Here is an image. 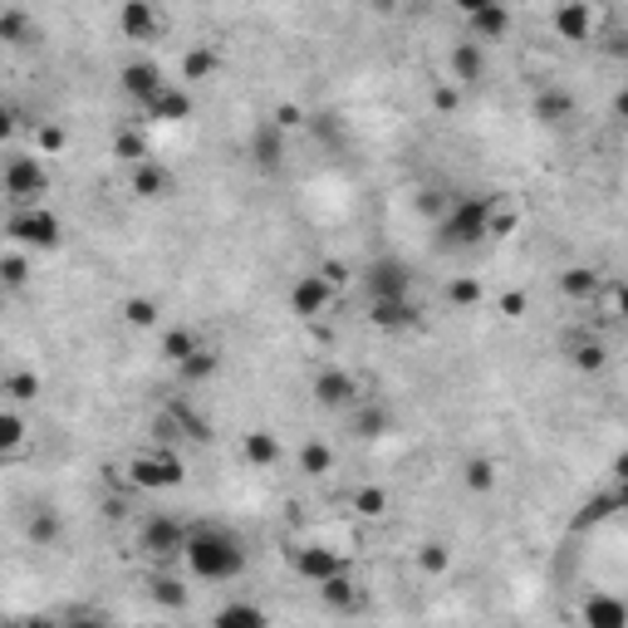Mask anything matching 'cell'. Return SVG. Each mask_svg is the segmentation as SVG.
Segmentation results:
<instances>
[{"label":"cell","instance_id":"cell-1","mask_svg":"<svg viewBox=\"0 0 628 628\" xmlns=\"http://www.w3.org/2000/svg\"><path fill=\"white\" fill-rule=\"evenodd\" d=\"M182 565H187L191 580H207V584L241 580V574H246V540H241L231 525L201 521V525H191Z\"/></svg>","mask_w":628,"mask_h":628},{"label":"cell","instance_id":"cell-2","mask_svg":"<svg viewBox=\"0 0 628 628\" xmlns=\"http://www.w3.org/2000/svg\"><path fill=\"white\" fill-rule=\"evenodd\" d=\"M0 191H5L10 211H20V207H45V197H49V167H45V158L10 148V153H5V167H0Z\"/></svg>","mask_w":628,"mask_h":628},{"label":"cell","instance_id":"cell-3","mask_svg":"<svg viewBox=\"0 0 628 628\" xmlns=\"http://www.w3.org/2000/svg\"><path fill=\"white\" fill-rule=\"evenodd\" d=\"M124 481L133 486V491H172V486L187 481V467H182V457L172 447H138L124 457Z\"/></svg>","mask_w":628,"mask_h":628},{"label":"cell","instance_id":"cell-4","mask_svg":"<svg viewBox=\"0 0 628 628\" xmlns=\"http://www.w3.org/2000/svg\"><path fill=\"white\" fill-rule=\"evenodd\" d=\"M438 251L442 256H462V251L486 241V197H457L452 211L438 221Z\"/></svg>","mask_w":628,"mask_h":628},{"label":"cell","instance_id":"cell-5","mask_svg":"<svg viewBox=\"0 0 628 628\" xmlns=\"http://www.w3.org/2000/svg\"><path fill=\"white\" fill-rule=\"evenodd\" d=\"M5 236H10V246H20V251H55L59 241H65V221L49 207H20L5 217Z\"/></svg>","mask_w":628,"mask_h":628},{"label":"cell","instance_id":"cell-6","mask_svg":"<svg viewBox=\"0 0 628 628\" xmlns=\"http://www.w3.org/2000/svg\"><path fill=\"white\" fill-rule=\"evenodd\" d=\"M187 535H191V525H182L177 515H167V511H153L138 525V550H143L158 570V565H172L187 555Z\"/></svg>","mask_w":628,"mask_h":628},{"label":"cell","instance_id":"cell-7","mask_svg":"<svg viewBox=\"0 0 628 628\" xmlns=\"http://www.w3.org/2000/svg\"><path fill=\"white\" fill-rule=\"evenodd\" d=\"M359 286L369 300H408L412 295V266L403 256H379L359 270Z\"/></svg>","mask_w":628,"mask_h":628},{"label":"cell","instance_id":"cell-8","mask_svg":"<svg viewBox=\"0 0 628 628\" xmlns=\"http://www.w3.org/2000/svg\"><path fill=\"white\" fill-rule=\"evenodd\" d=\"M290 570L319 590V584H329L334 574L353 570V565H349V555L334 550V545H290Z\"/></svg>","mask_w":628,"mask_h":628},{"label":"cell","instance_id":"cell-9","mask_svg":"<svg viewBox=\"0 0 628 628\" xmlns=\"http://www.w3.org/2000/svg\"><path fill=\"white\" fill-rule=\"evenodd\" d=\"M462 20H467V39H476V45H496L515 30L511 5H501V0H467Z\"/></svg>","mask_w":628,"mask_h":628},{"label":"cell","instance_id":"cell-10","mask_svg":"<svg viewBox=\"0 0 628 628\" xmlns=\"http://www.w3.org/2000/svg\"><path fill=\"white\" fill-rule=\"evenodd\" d=\"M550 30L570 45H584V39H600L604 30V15L590 5V0H565V5L550 10Z\"/></svg>","mask_w":628,"mask_h":628},{"label":"cell","instance_id":"cell-11","mask_svg":"<svg viewBox=\"0 0 628 628\" xmlns=\"http://www.w3.org/2000/svg\"><path fill=\"white\" fill-rule=\"evenodd\" d=\"M310 393H314V403H319V408H329V412H349L353 403L363 398L359 379H353L349 369H319L310 379Z\"/></svg>","mask_w":628,"mask_h":628},{"label":"cell","instance_id":"cell-12","mask_svg":"<svg viewBox=\"0 0 628 628\" xmlns=\"http://www.w3.org/2000/svg\"><path fill=\"white\" fill-rule=\"evenodd\" d=\"M334 300H339V290H334L319 270H305V276H295V286H290V314H295V319H319V314H329Z\"/></svg>","mask_w":628,"mask_h":628},{"label":"cell","instance_id":"cell-13","mask_svg":"<svg viewBox=\"0 0 628 628\" xmlns=\"http://www.w3.org/2000/svg\"><path fill=\"white\" fill-rule=\"evenodd\" d=\"M574 624L580 628H628V600H619L614 590H590L580 600Z\"/></svg>","mask_w":628,"mask_h":628},{"label":"cell","instance_id":"cell-14","mask_svg":"<svg viewBox=\"0 0 628 628\" xmlns=\"http://www.w3.org/2000/svg\"><path fill=\"white\" fill-rule=\"evenodd\" d=\"M286 138H290V133H286V128H276L270 118H260V124L251 128L246 158L256 162V172H266V177H270V172L286 167Z\"/></svg>","mask_w":628,"mask_h":628},{"label":"cell","instance_id":"cell-15","mask_svg":"<svg viewBox=\"0 0 628 628\" xmlns=\"http://www.w3.org/2000/svg\"><path fill=\"white\" fill-rule=\"evenodd\" d=\"M167 84H172V79H162V69L153 65V59H133V65L118 69V89H124V94L133 98L138 108L153 104V98H158Z\"/></svg>","mask_w":628,"mask_h":628},{"label":"cell","instance_id":"cell-16","mask_svg":"<svg viewBox=\"0 0 628 628\" xmlns=\"http://www.w3.org/2000/svg\"><path fill=\"white\" fill-rule=\"evenodd\" d=\"M114 25L124 39H158L167 30V15L158 5H148V0H128V5H118Z\"/></svg>","mask_w":628,"mask_h":628},{"label":"cell","instance_id":"cell-17","mask_svg":"<svg viewBox=\"0 0 628 628\" xmlns=\"http://www.w3.org/2000/svg\"><path fill=\"white\" fill-rule=\"evenodd\" d=\"M349 432L359 442H379V438H388L393 432V408L383 398H359L349 408Z\"/></svg>","mask_w":628,"mask_h":628},{"label":"cell","instance_id":"cell-18","mask_svg":"<svg viewBox=\"0 0 628 628\" xmlns=\"http://www.w3.org/2000/svg\"><path fill=\"white\" fill-rule=\"evenodd\" d=\"M241 462L251 472H276L286 462V447H280V438L270 428H246L241 432Z\"/></svg>","mask_w":628,"mask_h":628},{"label":"cell","instance_id":"cell-19","mask_svg":"<svg viewBox=\"0 0 628 628\" xmlns=\"http://www.w3.org/2000/svg\"><path fill=\"white\" fill-rule=\"evenodd\" d=\"M565 359H570L574 373H604L609 369V344L590 329H574L570 339H565Z\"/></svg>","mask_w":628,"mask_h":628},{"label":"cell","instance_id":"cell-20","mask_svg":"<svg viewBox=\"0 0 628 628\" xmlns=\"http://www.w3.org/2000/svg\"><path fill=\"white\" fill-rule=\"evenodd\" d=\"M525 211L515 197H505V191H486V241H511L515 231H521Z\"/></svg>","mask_w":628,"mask_h":628},{"label":"cell","instance_id":"cell-21","mask_svg":"<svg viewBox=\"0 0 628 628\" xmlns=\"http://www.w3.org/2000/svg\"><path fill=\"white\" fill-rule=\"evenodd\" d=\"M128 187H133V197H143V201H167L172 191H177V177H172L167 162L148 158V162H138V167H133Z\"/></svg>","mask_w":628,"mask_h":628},{"label":"cell","instance_id":"cell-22","mask_svg":"<svg viewBox=\"0 0 628 628\" xmlns=\"http://www.w3.org/2000/svg\"><path fill=\"white\" fill-rule=\"evenodd\" d=\"M418 319H422V305L412 295L408 300H369V324L373 329H383V334H403Z\"/></svg>","mask_w":628,"mask_h":628},{"label":"cell","instance_id":"cell-23","mask_svg":"<svg viewBox=\"0 0 628 628\" xmlns=\"http://www.w3.org/2000/svg\"><path fill=\"white\" fill-rule=\"evenodd\" d=\"M447 69H452V84L457 89H472L486 79V45H476V39H457V45L447 49Z\"/></svg>","mask_w":628,"mask_h":628},{"label":"cell","instance_id":"cell-24","mask_svg":"<svg viewBox=\"0 0 628 628\" xmlns=\"http://www.w3.org/2000/svg\"><path fill=\"white\" fill-rule=\"evenodd\" d=\"M319 600H324V609H334V614H359L363 609V580L353 570H344V574H334L329 584H319Z\"/></svg>","mask_w":628,"mask_h":628},{"label":"cell","instance_id":"cell-25","mask_svg":"<svg viewBox=\"0 0 628 628\" xmlns=\"http://www.w3.org/2000/svg\"><path fill=\"white\" fill-rule=\"evenodd\" d=\"M148 600L158 604V609H187L191 604V590H187V580H182V574H172L167 565H158L153 574H148Z\"/></svg>","mask_w":628,"mask_h":628},{"label":"cell","instance_id":"cell-26","mask_svg":"<svg viewBox=\"0 0 628 628\" xmlns=\"http://www.w3.org/2000/svg\"><path fill=\"white\" fill-rule=\"evenodd\" d=\"M560 295L574 305H594L604 295V276L594 266H565L560 270Z\"/></svg>","mask_w":628,"mask_h":628},{"label":"cell","instance_id":"cell-27","mask_svg":"<svg viewBox=\"0 0 628 628\" xmlns=\"http://www.w3.org/2000/svg\"><path fill=\"white\" fill-rule=\"evenodd\" d=\"M30 447V422L20 408H0V462H15L25 457Z\"/></svg>","mask_w":628,"mask_h":628},{"label":"cell","instance_id":"cell-28","mask_svg":"<svg viewBox=\"0 0 628 628\" xmlns=\"http://www.w3.org/2000/svg\"><path fill=\"white\" fill-rule=\"evenodd\" d=\"M143 118H158V124H187L191 118V94L182 84H167L153 104L143 108Z\"/></svg>","mask_w":628,"mask_h":628},{"label":"cell","instance_id":"cell-29","mask_svg":"<svg viewBox=\"0 0 628 628\" xmlns=\"http://www.w3.org/2000/svg\"><path fill=\"white\" fill-rule=\"evenodd\" d=\"M197 349H201V334L191 329V324H172V329H162V339H158V353L172 363V369H182Z\"/></svg>","mask_w":628,"mask_h":628},{"label":"cell","instance_id":"cell-30","mask_svg":"<svg viewBox=\"0 0 628 628\" xmlns=\"http://www.w3.org/2000/svg\"><path fill=\"white\" fill-rule=\"evenodd\" d=\"M211 628H270V614L256 600H231L211 614Z\"/></svg>","mask_w":628,"mask_h":628},{"label":"cell","instance_id":"cell-31","mask_svg":"<svg viewBox=\"0 0 628 628\" xmlns=\"http://www.w3.org/2000/svg\"><path fill=\"white\" fill-rule=\"evenodd\" d=\"M349 511L363 515V521H383V515L393 511V491H388V486H373V481L353 486V491H349Z\"/></svg>","mask_w":628,"mask_h":628},{"label":"cell","instance_id":"cell-32","mask_svg":"<svg viewBox=\"0 0 628 628\" xmlns=\"http://www.w3.org/2000/svg\"><path fill=\"white\" fill-rule=\"evenodd\" d=\"M535 118H540V124H570L574 118V94L570 89H560V84L540 89V94H535Z\"/></svg>","mask_w":628,"mask_h":628},{"label":"cell","instance_id":"cell-33","mask_svg":"<svg viewBox=\"0 0 628 628\" xmlns=\"http://www.w3.org/2000/svg\"><path fill=\"white\" fill-rule=\"evenodd\" d=\"M0 393H5V408H30L39 398V373L35 369H10L0 379Z\"/></svg>","mask_w":628,"mask_h":628},{"label":"cell","instance_id":"cell-34","mask_svg":"<svg viewBox=\"0 0 628 628\" xmlns=\"http://www.w3.org/2000/svg\"><path fill=\"white\" fill-rule=\"evenodd\" d=\"M118 319H124L128 329H158L162 305L153 295H124V300H118Z\"/></svg>","mask_w":628,"mask_h":628},{"label":"cell","instance_id":"cell-35","mask_svg":"<svg viewBox=\"0 0 628 628\" xmlns=\"http://www.w3.org/2000/svg\"><path fill=\"white\" fill-rule=\"evenodd\" d=\"M25 535L39 550H49V545H59V535H65V521H59L55 505H35V515L25 521Z\"/></svg>","mask_w":628,"mask_h":628},{"label":"cell","instance_id":"cell-36","mask_svg":"<svg viewBox=\"0 0 628 628\" xmlns=\"http://www.w3.org/2000/svg\"><path fill=\"white\" fill-rule=\"evenodd\" d=\"M114 158H124L128 167H138V162H148L153 153H148V133L133 124H118L114 128Z\"/></svg>","mask_w":628,"mask_h":628},{"label":"cell","instance_id":"cell-37","mask_svg":"<svg viewBox=\"0 0 628 628\" xmlns=\"http://www.w3.org/2000/svg\"><path fill=\"white\" fill-rule=\"evenodd\" d=\"M0 39L5 45H30L35 39V20L25 5H0Z\"/></svg>","mask_w":628,"mask_h":628},{"label":"cell","instance_id":"cell-38","mask_svg":"<svg viewBox=\"0 0 628 628\" xmlns=\"http://www.w3.org/2000/svg\"><path fill=\"white\" fill-rule=\"evenodd\" d=\"M496 481H501V472H496L491 457H467L462 462V486H467V491L486 496V491H496Z\"/></svg>","mask_w":628,"mask_h":628},{"label":"cell","instance_id":"cell-39","mask_svg":"<svg viewBox=\"0 0 628 628\" xmlns=\"http://www.w3.org/2000/svg\"><path fill=\"white\" fill-rule=\"evenodd\" d=\"M452 570V545L447 540H422L418 545V574H428V580H438V574Z\"/></svg>","mask_w":628,"mask_h":628},{"label":"cell","instance_id":"cell-40","mask_svg":"<svg viewBox=\"0 0 628 628\" xmlns=\"http://www.w3.org/2000/svg\"><path fill=\"white\" fill-rule=\"evenodd\" d=\"M217 369H221V353L211 349V344H201V349L177 369V379H182V383H207Z\"/></svg>","mask_w":628,"mask_h":628},{"label":"cell","instance_id":"cell-41","mask_svg":"<svg viewBox=\"0 0 628 628\" xmlns=\"http://www.w3.org/2000/svg\"><path fill=\"white\" fill-rule=\"evenodd\" d=\"M0 286H5V290H25L30 286V256L20 246H10L5 256H0Z\"/></svg>","mask_w":628,"mask_h":628},{"label":"cell","instance_id":"cell-42","mask_svg":"<svg viewBox=\"0 0 628 628\" xmlns=\"http://www.w3.org/2000/svg\"><path fill=\"white\" fill-rule=\"evenodd\" d=\"M295 462H300V472L305 476H329L334 472V447L329 442H305V447L295 452Z\"/></svg>","mask_w":628,"mask_h":628},{"label":"cell","instance_id":"cell-43","mask_svg":"<svg viewBox=\"0 0 628 628\" xmlns=\"http://www.w3.org/2000/svg\"><path fill=\"white\" fill-rule=\"evenodd\" d=\"M217 65L221 59H217V49L211 45H191L187 55H182V79H211L217 74Z\"/></svg>","mask_w":628,"mask_h":628},{"label":"cell","instance_id":"cell-44","mask_svg":"<svg viewBox=\"0 0 628 628\" xmlns=\"http://www.w3.org/2000/svg\"><path fill=\"white\" fill-rule=\"evenodd\" d=\"M481 300H486V290H481V280H476V276L447 280V305H452V310H476Z\"/></svg>","mask_w":628,"mask_h":628},{"label":"cell","instance_id":"cell-45","mask_svg":"<svg viewBox=\"0 0 628 628\" xmlns=\"http://www.w3.org/2000/svg\"><path fill=\"white\" fill-rule=\"evenodd\" d=\"M452 201H457V197H447L442 187H428V191H418V197H412V207H418L422 221H432V226H438V221L452 211Z\"/></svg>","mask_w":628,"mask_h":628},{"label":"cell","instance_id":"cell-46","mask_svg":"<svg viewBox=\"0 0 628 628\" xmlns=\"http://www.w3.org/2000/svg\"><path fill=\"white\" fill-rule=\"evenodd\" d=\"M609 515H619V501H614V491H600V496H590V501L580 505L574 525H600V521H609Z\"/></svg>","mask_w":628,"mask_h":628},{"label":"cell","instance_id":"cell-47","mask_svg":"<svg viewBox=\"0 0 628 628\" xmlns=\"http://www.w3.org/2000/svg\"><path fill=\"white\" fill-rule=\"evenodd\" d=\"M594 305H604V310H609V319L628 324V280H614V286H604V295L594 300Z\"/></svg>","mask_w":628,"mask_h":628},{"label":"cell","instance_id":"cell-48","mask_svg":"<svg viewBox=\"0 0 628 628\" xmlns=\"http://www.w3.org/2000/svg\"><path fill=\"white\" fill-rule=\"evenodd\" d=\"M310 133H314V138H324L329 148H339V143H344V124H339L334 114H324V108H319V114H310Z\"/></svg>","mask_w":628,"mask_h":628},{"label":"cell","instance_id":"cell-49","mask_svg":"<svg viewBox=\"0 0 628 628\" xmlns=\"http://www.w3.org/2000/svg\"><path fill=\"white\" fill-rule=\"evenodd\" d=\"M270 124L286 128V133H295V128H310V114L300 104H276V114H270Z\"/></svg>","mask_w":628,"mask_h":628},{"label":"cell","instance_id":"cell-50","mask_svg":"<svg viewBox=\"0 0 628 628\" xmlns=\"http://www.w3.org/2000/svg\"><path fill=\"white\" fill-rule=\"evenodd\" d=\"M35 143H39V158H55L59 148H65V128H59V124H39Z\"/></svg>","mask_w":628,"mask_h":628},{"label":"cell","instance_id":"cell-51","mask_svg":"<svg viewBox=\"0 0 628 628\" xmlns=\"http://www.w3.org/2000/svg\"><path fill=\"white\" fill-rule=\"evenodd\" d=\"M59 628H114V624H108L104 609H74V614L59 619Z\"/></svg>","mask_w":628,"mask_h":628},{"label":"cell","instance_id":"cell-52","mask_svg":"<svg viewBox=\"0 0 628 628\" xmlns=\"http://www.w3.org/2000/svg\"><path fill=\"white\" fill-rule=\"evenodd\" d=\"M314 270H319V276H324V280H329V286H334V290H344V286H353V270H349V266H344V260H339V256H329V260H319V266H314Z\"/></svg>","mask_w":628,"mask_h":628},{"label":"cell","instance_id":"cell-53","mask_svg":"<svg viewBox=\"0 0 628 628\" xmlns=\"http://www.w3.org/2000/svg\"><path fill=\"white\" fill-rule=\"evenodd\" d=\"M457 104H462L457 84H432V108H438V114H457Z\"/></svg>","mask_w":628,"mask_h":628},{"label":"cell","instance_id":"cell-54","mask_svg":"<svg viewBox=\"0 0 628 628\" xmlns=\"http://www.w3.org/2000/svg\"><path fill=\"white\" fill-rule=\"evenodd\" d=\"M525 310H531V295H525V290H505V295H501L505 319H525Z\"/></svg>","mask_w":628,"mask_h":628},{"label":"cell","instance_id":"cell-55","mask_svg":"<svg viewBox=\"0 0 628 628\" xmlns=\"http://www.w3.org/2000/svg\"><path fill=\"white\" fill-rule=\"evenodd\" d=\"M604 45V55H614V59H624L628 55V30H609V35L600 39Z\"/></svg>","mask_w":628,"mask_h":628},{"label":"cell","instance_id":"cell-56","mask_svg":"<svg viewBox=\"0 0 628 628\" xmlns=\"http://www.w3.org/2000/svg\"><path fill=\"white\" fill-rule=\"evenodd\" d=\"M5 628H59V619H45V614H25V619H10Z\"/></svg>","mask_w":628,"mask_h":628},{"label":"cell","instance_id":"cell-57","mask_svg":"<svg viewBox=\"0 0 628 628\" xmlns=\"http://www.w3.org/2000/svg\"><path fill=\"white\" fill-rule=\"evenodd\" d=\"M614 118H619V124H628V84H619V89H614Z\"/></svg>","mask_w":628,"mask_h":628},{"label":"cell","instance_id":"cell-58","mask_svg":"<svg viewBox=\"0 0 628 628\" xmlns=\"http://www.w3.org/2000/svg\"><path fill=\"white\" fill-rule=\"evenodd\" d=\"M614 501H619V511H628V481H614Z\"/></svg>","mask_w":628,"mask_h":628},{"label":"cell","instance_id":"cell-59","mask_svg":"<svg viewBox=\"0 0 628 628\" xmlns=\"http://www.w3.org/2000/svg\"><path fill=\"white\" fill-rule=\"evenodd\" d=\"M614 481H628V452H624L619 462H614Z\"/></svg>","mask_w":628,"mask_h":628}]
</instances>
